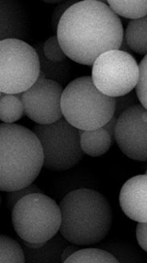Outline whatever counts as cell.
<instances>
[{"instance_id":"1","label":"cell","mask_w":147,"mask_h":263,"mask_svg":"<svg viewBox=\"0 0 147 263\" xmlns=\"http://www.w3.org/2000/svg\"><path fill=\"white\" fill-rule=\"evenodd\" d=\"M57 39L67 57L86 66H93L99 56L120 50L124 29L118 15L102 1L76 3L62 15Z\"/></svg>"},{"instance_id":"2","label":"cell","mask_w":147,"mask_h":263,"mask_svg":"<svg viewBox=\"0 0 147 263\" xmlns=\"http://www.w3.org/2000/svg\"><path fill=\"white\" fill-rule=\"evenodd\" d=\"M60 233L77 246L100 242L109 234L113 223V211L107 198L98 191L78 189L63 197Z\"/></svg>"},{"instance_id":"3","label":"cell","mask_w":147,"mask_h":263,"mask_svg":"<svg viewBox=\"0 0 147 263\" xmlns=\"http://www.w3.org/2000/svg\"><path fill=\"white\" fill-rule=\"evenodd\" d=\"M42 167L44 152L36 134L20 125H0V190L12 192L33 184Z\"/></svg>"},{"instance_id":"4","label":"cell","mask_w":147,"mask_h":263,"mask_svg":"<svg viewBox=\"0 0 147 263\" xmlns=\"http://www.w3.org/2000/svg\"><path fill=\"white\" fill-rule=\"evenodd\" d=\"M115 109V98L102 93L94 84L92 77L75 79L63 91V117L78 130L103 127L111 120Z\"/></svg>"},{"instance_id":"5","label":"cell","mask_w":147,"mask_h":263,"mask_svg":"<svg viewBox=\"0 0 147 263\" xmlns=\"http://www.w3.org/2000/svg\"><path fill=\"white\" fill-rule=\"evenodd\" d=\"M12 221L21 240L47 242L60 231L61 210L54 199L42 193H34L15 204L12 211Z\"/></svg>"},{"instance_id":"6","label":"cell","mask_w":147,"mask_h":263,"mask_svg":"<svg viewBox=\"0 0 147 263\" xmlns=\"http://www.w3.org/2000/svg\"><path fill=\"white\" fill-rule=\"evenodd\" d=\"M40 73V59L33 46L16 39L0 42V92L23 93L37 81Z\"/></svg>"},{"instance_id":"7","label":"cell","mask_w":147,"mask_h":263,"mask_svg":"<svg viewBox=\"0 0 147 263\" xmlns=\"http://www.w3.org/2000/svg\"><path fill=\"white\" fill-rule=\"evenodd\" d=\"M33 132L44 152V167L51 171H66L80 162L84 153L79 130L61 119L51 124H36Z\"/></svg>"},{"instance_id":"8","label":"cell","mask_w":147,"mask_h":263,"mask_svg":"<svg viewBox=\"0 0 147 263\" xmlns=\"http://www.w3.org/2000/svg\"><path fill=\"white\" fill-rule=\"evenodd\" d=\"M139 74V65L132 54L120 50L103 53L92 66L94 84L110 98L132 92L137 87Z\"/></svg>"},{"instance_id":"9","label":"cell","mask_w":147,"mask_h":263,"mask_svg":"<svg viewBox=\"0 0 147 263\" xmlns=\"http://www.w3.org/2000/svg\"><path fill=\"white\" fill-rule=\"evenodd\" d=\"M62 86L54 80H37L22 93L25 115L36 124H51L62 119Z\"/></svg>"},{"instance_id":"10","label":"cell","mask_w":147,"mask_h":263,"mask_svg":"<svg viewBox=\"0 0 147 263\" xmlns=\"http://www.w3.org/2000/svg\"><path fill=\"white\" fill-rule=\"evenodd\" d=\"M115 140L126 157L147 161V109L143 105L138 104L120 115Z\"/></svg>"},{"instance_id":"11","label":"cell","mask_w":147,"mask_h":263,"mask_svg":"<svg viewBox=\"0 0 147 263\" xmlns=\"http://www.w3.org/2000/svg\"><path fill=\"white\" fill-rule=\"evenodd\" d=\"M120 205L130 219L147 222V174L133 177L120 190Z\"/></svg>"},{"instance_id":"12","label":"cell","mask_w":147,"mask_h":263,"mask_svg":"<svg viewBox=\"0 0 147 263\" xmlns=\"http://www.w3.org/2000/svg\"><path fill=\"white\" fill-rule=\"evenodd\" d=\"M0 39H27L30 30L29 16L24 7L13 0L0 1Z\"/></svg>"},{"instance_id":"13","label":"cell","mask_w":147,"mask_h":263,"mask_svg":"<svg viewBox=\"0 0 147 263\" xmlns=\"http://www.w3.org/2000/svg\"><path fill=\"white\" fill-rule=\"evenodd\" d=\"M82 152L92 157H101L113 144L111 136L103 127L92 130H79Z\"/></svg>"},{"instance_id":"14","label":"cell","mask_w":147,"mask_h":263,"mask_svg":"<svg viewBox=\"0 0 147 263\" xmlns=\"http://www.w3.org/2000/svg\"><path fill=\"white\" fill-rule=\"evenodd\" d=\"M43 45L44 43H37L33 46L40 59V71L44 73L46 79L54 80L61 86L64 85L71 76V63L68 60L63 62L49 60L45 56Z\"/></svg>"},{"instance_id":"15","label":"cell","mask_w":147,"mask_h":263,"mask_svg":"<svg viewBox=\"0 0 147 263\" xmlns=\"http://www.w3.org/2000/svg\"><path fill=\"white\" fill-rule=\"evenodd\" d=\"M124 37L133 52L146 55L147 15L130 21L126 28Z\"/></svg>"},{"instance_id":"16","label":"cell","mask_w":147,"mask_h":263,"mask_svg":"<svg viewBox=\"0 0 147 263\" xmlns=\"http://www.w3.org/2000/svg\"><path fill=\"white\" fill-rule=\"evenodd\" d=\"M0 119L4 123L12 124L25 115V106L20 98L13 94L0 92Z\"/></svg>"},{"instance_id":"17","label":"cell","mask_w":147,"mask_h":263,"mask_svg":"<svg viewBox=\"0 0 147 263\" xmlns=\"http://www.w3.org/2000/svg\"><path fill=\"white\" fill-rule=\"evenodd\" d=\"M117 15L127 19L138 20L147 15V1H108Z\"/></svg>"},{"instance_id":"18","label":"cell","mask_w":147,"mask_h":263,"mask_svg":"<svg viewBox=\"0 0 147 263\" xmlns=\"http://www.w3.org/2000/svg\"><path fill=\"white\" fill-rule=\"evenodd\" d=\"M66 263L83 262H119L118 259L113 254L99 249L89 248L78 250L75 254L68 257Z\"/></svg>"},{"instance_id":"19","label":"cell","mask_w":147,"mask_h":263,"mask_svg":"<svg viewBox=\"0 0 147 263\" xmlns=\"http://www.w3.org/2000/svg\"><path fill=\"white\" fill-rule=\"evenodd\" d=\"M0 262H25V253L19 243L5 235L0 237Z\"/></svg>"},{"instance_id":"20","label":"cell","mask_w":147,"mask_h":263,"mask_svg":"<svg viewBox=\"0 0 147 263\" xmlns=\"http://www.w3.org/2000/svg\"><path fill=\"white\" fill-rule=\"evenodd\" d=\"M45 56L53 62H63L67 60V56L60 45L57 36H53L43 45Z\"/></svg>"},{"instance_id":"21","label":"cell","mask_w":147,"mask_h":263,"mask_svg":"<svg viewBox=\"0 0 147 263\" xmlns=\"http://www.w3.org/2000/svg\"><path fill=\"white\" fill-rule=\"evenodd\" d=\"M139 80L136 87V93L141 105L147 109V54L139 64Z\"/></svg>"},{"instance_id":"22","label":"cell","mask_w":147,"mask_h":263,"mask_svg":"<svg viewBox=\"0 0 147 263\" xmlns=\"http://www.w3.org/2000/svg\"><path fill=\"white\" fill-rule=\"evenodd\" d=\"M115 101H116V109H115L114 116L117 118H119L122 112L131 107L139 104L138 103L139 100L137 93L133 91L126 95L115 98Z\"/></svg>"},{"instance_id":"23","label":"cell","mask_w":147,"mask_h":263,"mask_svg":"<svg viewBox=\"0 0 147 263\" xmlns=\"http://www.w3.org/2000/svg\"><path fill=\"white\" fill-rule=\"evenodd\" d=\"M34 193H42L41 190L34 184H31L22 189L9 192L8 195V209L12 212L15 204L17 203L20 199L27 195H31V194H34Z\"/></svg>"},{"instance_id":"24","label":"cell","mask_w":147,"mask_h":263,"mask_svg":"<svg viewBox=\"0 0 147 263\" xmlns=\"http://www.w3.org/2000/svg\"><path fill=\"white\" fill-rule=\"evenodd\" d=\"M76 3L78 2L75 0H69V1H65V2L60 4L59 5H57V8L54 9V12L52 14L51 17V25L54 31L57 32V27H58L60 21L64 13Z\"/></svg>"},{"instance_id":"25","label":"cell","mask_w":147,"mask_h":263,"mask_svg":"<svg viewBox=\"0 0 147 263\" xmlns=\"http://www.w3.org/2000/svg\"><path fill=\"white\" fill-rule=\"evenodd\" d=\"M136 236L141 248L147 252V222L138 223L136 229Z\"/></svg>"},{"instance_id":"26","label":"cell","mask_w":147,"mask_h":263,"mask_svg":"<svg viewBox=\"0 0 147 263\" xmlns=\"http://www.w3.org/2000/svg\"><path fill=\"white\" fill-rule=\"evenodd\" d=\"M117 119H118V118L113 115L111 120L109 121L107 124L103 126V129L107 130L109 136H111L113 143L116 142V140H115V130H116V126H117Z\"/></svg>"},{"instance_id":"27","label":"cell","mask_w":147,"mask_h":263,"mask_svg":"<svg viewBox=\"0 0 147 263\" xmlns=\"http://www.w3.org/2000/svg\"><path fill=\"white\" fill-rule=\"evenodd\" d=\"M78 246L77 245L72 244L71 246H68L63 250L62 253H61V260L62 262H65L66 260L68 257H71V255L75 254V252L78 251Z\"/></svg>"},{"instance_id":"28","label":"cell","mask_w":147,"mask_h":263,"mask_svg":"<svg viewBox=\"0 0 147 263\" xmlns=\"http://www.w3.org/2000/svg\"><path fill=\"white\" fill-rule=\"evenodd\" d=\"M23 243L25 246H27L28 249H29V250H39V249L42 248V247H44L45 245L46 244V242L33 243L29 242V241H25V240H23Z\"/></svg>"},{"instance_id":"29","label":"cell","mask_w":147,"mask_h":263,"mask_svg":"<svg viewBox=\"0 0 147 263\" xmlns=\"http://www.w3.org/2000/svg\"><path fill=\"white\" fill-rule=\"evenodd\" d=\"M120 50L121 51L126 52V53H130L132 54V50H130V46H129L128 43L126 42L125 39H123L122 43L120 45Z\"/></svg>"},{"instance_id":"30","label":"cell","mask_w":147,"mask_h":263,"mask_svg":"<svg viewBox=\"0 0 147 263\" xmlns=\"http://www.w3.org/2000/svg\"><path fill=\"white\" fill-rule=\"evenodd\" d=\"M45 2L48 4H58V3H61V1H45Z\"/></svg>"},{"instance_id":"31","label":"cell","mask_w":147,"mask_h":263,"mask_svg":"<svg viewBox=\"0 0 147 263\" xmlns=\"http://www.w3.org/2000/svg\"><path fill=\"white\" fill-rule=\"evenodd\" d=\"M145 174H147V170H146V172H145Z\"/></svg>"}]
</instances>
